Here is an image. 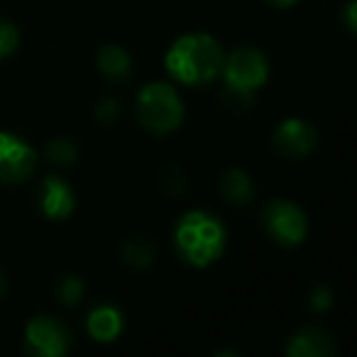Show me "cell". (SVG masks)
I'll return each instance as SVG.
<instances>
[{
	"label": "cell",
	"mask_w": 357,
	"mask_h": 357,
	"mask_svg": "<svg viewBox=\"0 0 357 357\" xmlns=\"http://www.w3.org/2000/svg\"><path fill=\"white\" fill-rule=\"evenodd\" d=\"M223 50L211 35H186L174 42L167 66L174 79L184 84H208L223 71Z\"/></svg>",
	"instance_id": "cell-1"
},
{
	"label": "cell",
	"mask_w": 357,
	"mask_h": 357,
	"mask_svg": "<svg viewBox=\"0 0 357 357\" xmlns=\"http://www.w3.org/2000/svg\"><path fill=\"white\" fill-rule=\"evenodd\" d=\"M176 248L196 267L215 262L225 248V228L206 211L186 213L176 225Z\"/></svg>",
	"instance_id": "cell-2"
},
{
	"label": "cell",
	"mask_w": 357,
	"mask_h": 357,
	"mask_svg": "<svg viewBox=\"0 0 357 357\" xmlns=\"http://www.w3.org/2000/svg\"><path fill=\"white\" fill-rule=\"evenodd\" d=\"M137 113L142 125L152 132H172L184 118V105L172 86L149 84L137 98Z\"/></svg>",
	"instance_id": "cell-3"
},
{
	"label": "cell",
	"mask_w": 357,
	"mask_h": 357,
	"mask_svg": "<svg viewBox=\"0 0 357 357\" xmlns=\"http://www.w3.org/2000/svg\"><path fill=\"white\" fill-rule=\"evenodd\" d=\"M223 71H225V81H228V89L248 91V93H255V89H259L267 81L269 74L264 54L257 50H250V47L235 50L223 61Z\"/></svg>",
	"instance_id": "cell-4"
},
{
	"label": "cell",
	"mask_w": 357,
	"mask_h": 357,
	"mask_svg": "<svg viewBox=\"0 0 357 357\" xmlns=\"http://www.w3.org/2000/svg\"><path fill=\"white\" fill-rule=\"evenodd\" d=\"M264 230L269 238L277 240L279 245H298L306 238V215L298 206L289 204V201H272L264 208Z\"/></svg>",
	"instance_id": "cell-5"
},
{
	"label": "cell",
	"mask_w": 357,
	"mask_h": 357,
	"mask_svg": "<svg viewBox=\"0 0 357 357\" xmlns=\"http://www.w3.org/2000/svg\"><path fill=\"white\" fill-rule=\"evenodd\" d=\"M37 154L25 139L10 132H0V181L20 184L35 172Z\"/></svg>",
	"instance_id": "cell-6"
},
{
	"label": "cell",
	"mask_w": 357,
	"mask_h": 357,
	"mask_svg": "<svg viewBox=\"0 0 357 357\" xmlns=\"http://www.w3.org/2000/svg\"><path fill=\"white\" fill-rule=\"evenodd\" d=\"M27 347L42 357L66 355L71 347V335L59 321L47 316H37L27 326Z\"/></svg>",
	"instance_id": "cell-7"
},
{
	"label": "cell",
	"mask_w": 357,
	"mask_h": 357,
	"mask_svg": "<svg viewBox=\"0 0 357 357\" xmlns=\"http://www.w3.org/2000/svg\"><path fill=\"white\" fill-rule=\"evenodd\" d=\"M274 147H277L279 154L289 159L306 157L316 147V130L306 120H284L274 132Z\"/></svg>",
	"instance_id": "cell-8"
},
{
	"label": "cell",
	"mask_w": 357,
	"mask_h": 357,
	"mask_svg": "<svg viewBox=\"0 0 357 357\" xmlns=\"http://www.w3.org/2000/svg\"><path fill=\"white\" fill-rule=\"evenodd\" d=\"M335 352V342L323 328H303L289 340L291 357H328Z\"/></svg>",
	"instance_id": "cell-9"
},
{
	"label": "cell",
	"mask_w": 357,
	"mask_h": 357,
	"mask_svg": "<svg viewBox=\"0 0 357 357\" xmlns=\"http://www.w3.org/2000/svg\"><path fill=\"white\" fill-rule=\"evenodd\" d=\"M42 211L54 220L66 218L74 211V194L61 178L50 176L45 181V186H42Z\"/></svg>",
	"instance_id": "cell-10"
},
{
	"label": "cell",
	"mask_w": 357,
	"mask_h": 357,
	"mask_svg": "<svg viewBox=\"0 0 357 357\" xmlns=\"http://www.w3.org/2000/svg\"><path fill=\"white\" fill-rule=\"evenodd\" d=\"M123 331V316L113 306H98L89 316V333L100 342H110Z\"/></svg>",
	"instance_id": "cell-11"
},
{
	"label": "cell",
	"mask_w": 357,
	"mask_h": 357,
	"mask_svg": "<svg viewBox=\"0 0 357 357\" xmlns=\"http://www.w3.org/2000/svg\"><path fill=\"white\" fill-rule=\"evenodd\" d=\"M98 69L103 71L108 79L125 81L132 74V61H130L125 50H120V47H115V45H108L98 52Z\"/></svg>",
	"instance_id": "cell-12"
},
{
	"label": "cell",
	"mask_w": 357,
	"mask_h": 357,
	"mask_svg": "<svg viewBox=\"0 0 357 357\" xmlns=\"http://www.w3.org/2000/svg\"><path fill=\"white\" fill-rule=\"evenodd\" d=\"M220 191H223V196L230 201V204L245 206L255 199L252 178H250L245 172H240V169H230V172L225 174L223 181H220Z\"/></svg>",
	"instance_id": "cell-13"
},
{
	"label": "cell",
	"mask_w": 357,
	"mask_h": 357,
	"mask_svg": "<svg viewBox=\"0 0 357 357\" xmlns=\"http://www.w3.org/2000/svg\"><path fill=\"white\" fill-rule=\"evenodd\" d=\"M123 257L130 267L142 269V267H149V264H152L154 250L147 240H130V243H125V248H123Z\"/></svg>",
	"instance_id": "cell-14"
},
{
	"label": "cell",
	"mask_w": 357,
	"mask_h": 357,
	"mask_svg": "<svg viewBox=\"0 0 357 357\" xmlns=\"http://www.w3.org/2000/svg\"><path fill=\"white\" fill-rule=\"evenodd\" d=\"M56 296H59L61 303L66 306H74L81 296H84V282L79 277H64L56 287Z\"/></svg>",
	"instance_id": "cell-15"
},
{
	"label": "cell",
	"mask_w": 357,
	"mask_h": 357,
	"mask_svg": "<svg viewBox=\"0 0 357 357\" xmlns=\"http://www.w3.org/2000/svg\"><path fill=\"white\" fill-rule=\"evenodd\" d=\"M47 157L54 164H74V159H76L74 142H69V139H54V142H50V147H47Z\"/></svg>",
	"instance_id": "cell-16"
},
{
	"label": "cell",
	"mask_w": 357,
	"mask_h": 357,
	"mask_svg": "<svg viewBox=\"0 0 357 357\" xmlns=\"http://www.w3.org/2000/svg\"><path fill=\"white\" fill-rule=\"evenodd\" d=\"M17 47V30L10 22L0 20V59L8 54H13Z\"/></svg>",
	"instance_id": "cell-17"
},
{
	"label": "cell",
	"mask_w": 357,
	"mask_h": 357,
	"mask_svg": "<svg viewBox=\"0 0 357 357\" xmlns=\"http://www.w3.org/2000/svg\"><path fill=\"white\" fill-rule=\"evenodd\" d=\"M162 186L169 191V194H184V189H186L184 174L178 172V169H169V172L164 174V178H162Z\"/></svg>",
	"instance_id": "cell-18"
},
{
	"label": "cell",
	"mask_w": 357,
	"mask_h": 357,
	"mask_svg": "<svg viewBox=\"0 0 357 357\" xmlns=\"http://www.w3.org/2000/svg\"><path fill=\"white\" fill-rule=\"evenodd\" d=\"M96 115H98V120H103V123H113V120L120 115L118 100H115V98H103L98 103V108H96Z\"/></svg>",
	"instance_id": "cell-19"
},
{
	"label": "cell",
	"mask_w": 357,
	"mask_h": 357,
	"mask_svg": "<svg viewBox=\"0 0 357 357\" xmlns=\"http://www.w3.org/2000/svg\"><path fill=\"white\" fill-rule=\"evenodd\" d=\"M331 291H328L326 287H316L311 291V306L316 308V311H323V308H328L331 306Z\"/></svg>",
	"instance_id": "cell-20"
},
{
	"label": "cell",
	"mask_w": 357,
	"mask_h": 357,
	"mask_svg": "<svg viewBox=\"0 0 357 357\" xmlns=\"http://www.w3.org/2000/svg\"><path fill=\"white\" fill-rule=\"evenodd\" d=\"M347 27L355 30V3H347Z\"/></svg>",
	"instance_id": "cell-21"
},
{
	"label": "cell",
	"mask_w": 357,
	"mask_h": 357,
	"mask_svg": "<svg viewBox=\"0 0 357 357\" xmlns=\"http://www.w3.org/2000/svg\"><path fill=\"white\" fill-rule=\"evenodd\" d=\"M269 6H274V8H289V6H294L296 0H267Z\"/></svg>",
	"instance_id": "cell-22"
},
{
	"label": "cell",
	"mask_w": 357,
	"mask_h": 357,
	"mask_svg": "<svg viewBox=\"0 0 357 357\" xmlns=\"http://www.w3.org/2000/svg\"><path fill=\"white\" fill-rule=\"evenodd\" d=\"M6 287H8V284H6V277H3V274H0V296H3V294H6Z\"/></svg>",
	"instance_id": "cell-23"
}]
</instances>
